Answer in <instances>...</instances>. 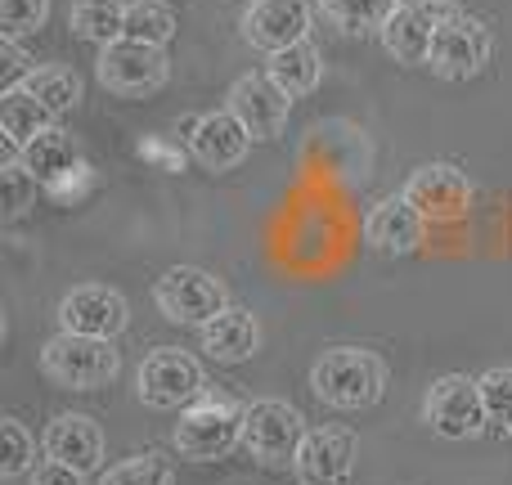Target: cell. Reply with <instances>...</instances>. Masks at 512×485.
<instances>
[{"label": "cell", "instance_id": "12", "mask_svg": "<svg viewBox=\"0 0 512 485\" xmlns=\"http://www.w3.org/2000/svg\"><path fill=\"white\" fill-rule=\"evenodd\" d=\"M131 324V306L117 288H104V283H81L68 297L59 301V328L63 333H81V337H108L113 342L117 333H126Z\"/></svg>", "mask_w": 512, "mask_h": 485}, {"label": "cell", "instance_id": "17", "mask_svg": "<svg viewBox=\"0 0 512 485\" xmlns=\"http://www.w3.org/2000/svg\"><path fill=\"white\" fill-rule=\"evenodd\" d=\"M45 459L68 463L77 472H95L104 463V432H99L95 418L86 414H59L41 436Z\"/></svg>", "mask_w": 512, "mask_h": 485}, {"label": "cell", "instance_id": "31", "mask_svg": "<svg viewBox=\"0 0 512 485\" xmlns=\"http://www.w3.org/2000/svg\"><path fill=\"white\" fill-rule=\"evenodd\" d=\"M36 189H41L36 185V176L18 158H9L5 167H0V194H5V216L9 221H18V216L36 203Z\"/></svg>", "mask_w": 512, "mask_h": 485}, {"label": "cell", "instance_id": "2", "mask_svg": "<svg viewBox=\"0 0 512 485\" xmlns=\"http://www.w3.org/2000/svg\"><path fill=\"white\" fill-rule=\"evenodd\" d=\"M41 373L63 391H99L122 373V351L108 337L63 333L41 346Z\"/></svg>", "mask_w": 512, "mask_h": 485}, {"label": "cell", "instance_id": "19", "mask_svg": "<svg viewBox=\"0 0 512 485\" xmlns=\"http://www.w3.org/2000/svg\"><path fill=\"white\" fill-rule=\"evenodd\" d=\"M198 333H203L207 360H216V364L252 360L256 346H261V324H256V315L252 310H243V306H230L225 315H216L207 328H198Z\"/></svg>", "mask_w": 512, "mask_h": 485}, {"label": "cell", "instance_id": "29", "mask_svg": "<svg viewBox=\"0 0 512 485\" xmlns=\"http://www.w3.org/2000/svg\"><path fill=\"white\" fill-rule=\"evenodd\" d=\"M99 485H171V463L162 459L158 450L135 454V459L108 468V477L99 481Z\"/></svg>", "mask_w": 512, "mask_h": 485}, {"label": "cell", "instance_id": "18", "mask_svg": "<svg viewBox=\"0 0 512 485\" xmlns=\"http://www.w3.org/2000/svg\"><path fill=\"white\" fill-rule=\"evenodd\" d=\"M441 18L445 14H432V9L396 5L387 14V23H382V32H378L382 50H387L396 63H405V68H418V63H427V54H432Z\"/></svg>", "mask_w": 512, "mask_h": 485}, {"label": "cell", "instance_id": "26", "mask_svg": "<svg viewBox=\"0 0 512 485\" xmlns=\"http://www.w3.org/2000/svg\"><path fill=\"white\" fill-rule=\"evenodd\" d=\"M126 36L167 50V41L176 36V14H171V5L167 0H135V5H126Z\"/></svg>", "mask_w": 512, "mask_h": 485}, {"label": "cell", "instance_id": "33", "mask_svg": "<svg viewBox=\"0 0 512 485\" xmlns=\"http://www.w3.org/2000/svg\"><path fill=\"white\" fill-rule=\"evenodd\" d=\"M32 485H86V472L68 468V463H54V459H45L41 468L32 472Z\"/></svg>", "mask_w": 512, "mask_h": 485}, {"label": "cell", "instance_id": "23", "mask_svg": "<svg viewBox=\"0 0 512 485\" xmlns=\"http://www.w3.org/2000/svg\"><path fill=\"white\" fill-rule=\"evenodd\" d=\"M68 23L81 41H95L99 50H104V45L126 36V5L122 0H77Z\"/></svg>", "mask_w": 512, "mask_h": 485}, {"label": "cell", "instance_id": "9", "mask_svg": "<svg viewBox=\"0 0 512 485\" xmlns=\"http://www.w3.org/2000/svg\"><path fill=\"white\" fill-rule=\"evenodd\" d=\"M495 54V36L481 18L472 14H445L441 27H436V41H432V54H427V68L445 81H468L477 77L481 68L490 63Z\"/></svg>", "mask_w": 512, "mask_h": 485}, {"label": "cell", "instance_id": "5", "mask_svg": "<svg viewBox=\"0 0 512 485\" xmlns=\"http://www.w3.org/2000/svg\"><path fill=\"white\" fill-rule=\"evenodd\" d=\"M153 301H158L162 319L185 328H207L216 315L230 310V292L216 274L198 270V265H171L158 283H153Z\"/></svg>", "mask_w": 512, "mask_h": 485}, {"label": "cell", "instance_id": "4", "mask_svg": "<svg viewBox=\"0 0 512 485\" xmlns=\"http://www.w3.org/2000/svg\"><path fill=\"white\" fill-rule=\"evenodd\" d=\"M95 77L108 95L117 99H144V95H158L171 77V63H167V50L162 45H149V41H122L104 45L95 59Z\"/></svg>", "mask_w": 512, "mask_h": 485}, {"label": "cell", "instance_id": "34", "mask_svg": "<svg viewBox=\"0 0 512 485\" xmlns=\"http://www.w3.org/2000/svg\"><path fill=\"white\" fill-rule=\"evenodd\" d=\"M400 5H418V9H432V14H454L459 0H400Z\"/></svg>", "mask_w": 512, "mask_h": 485}, {"label": "cell", "instance_id": "24", "mask_svg": "<svg viewBox=\"0 0 512 485\" xmlns=\"http://www.w3.org/2000/svg\"><path fill=\"white\" fill-rule=\"evenodd\" d=\"M319 14L346 36H369V32H382L387 14L400 5V0H315Z\"/></svg>", "mask_w": 512, "mask_h": 485}, {"label": "cell", "instance_id": "22", "mask_svg": "<svg viewBox=\"0 0 512 485\" xmlns=\"http://www.w3.org/2000/svg\"><path fill=\"white\" fill-rule=\"evenodd\" d=\"M265 72H270L274 86H279L288 99H301L319 86V77H324V54L315 50V41H297V45H288V50L270 54V68Z\"/></svg>", "mask_w": 512, "mask_h": 485}, {"label": "cell", "instance_id": "20", "mask_svg": "<svg viewBox=\"0 0 512 485\" xmlns=\"http://www.w3.org/2000/svg\"><path fill=\"white\" fill-rule=\"evenodd\" d=\"M45 131H54V113L32 95L27 86H14L0 95V135L9 144V158L23 153L32 140H41Z\"/></svg>", "mask_w": 512, "mask_h": 485}, {"label": "cell", "instance_id": "15", "mask_svg": "<svg viewBox=\"0 0 512 485\" xmlns=\"http://www.w3.org/2000/svg\"><path fill=\"white\" fill-rule=\"evenodd\" d=\"M427 225H432V221H427V216L418 212L405 194H396V198H382V203L364 216V243H369L373 252L409 256V252H418V247H423Z\"/></svg>", "mask_w": 512, "mask_h": 485}, {"label": "cell", "instance_id": "7", "mask_svg": "<svg viewBox=\"0 0 512 485\" xmlns=\"http://www.w3.org/2000/svg\"><path fill=\"white\" fill-rule=\"evenodd\" d=\"M423 418L445 441H472V436L490 432L481 382L468 378V373H445V378H436L423 400Z\"/></svg>", "mask_w": 512, "mask_h": 485}, {"label": "cell", "instance_id": "27", "mask_svg": "<svg viewBox=\"0 0 512 485\" xmlns=\"http://www.w3.org/2000/svg\"><path fill=\"white\" fill-rule=\"evenodd\" d=\"M0 477L18 481L27 472H36V436L27 432L18 418H0Z\"/></svg>", "mask_w": 512, "mask_h": 485}, {"label": "cell", "instance_id": "1", "mask_svg": "<svg viewBox=\"0 0 512 485\" xmlns=\"http://www.w3.org/2000/svg\"><path fill=\"white\" fill-rule=\"evenodd\" d=\"M310 391L333 409H369L387 396V364L364 346H333L310 369Z\"/></svg>", "mask_w": 512, "mask_h": 485}, {"label": "cell", "instance_id": "6", "mask_svg": "<svg viewBox=\"0 0 512 485\" xmlns=\"http://www.w3.org/2000/svg\"><path fill=\"white\" fill-rule=\"evenodd\" d=\"M135 391L149 409H189L207 391V369L198 355L180 351V346H158L144 355Z\"/></svg>", "mask_w": 512, "mask_h": 485}, {"label": "cell", "instance_id": "8", "mask_svg": "<svg viewBox=\"0 0 512 485\" xmlns=\"http://www.w3.org/2000/svg\"><path fill=\"white\" fill-rule=\"evenodd\" d=\"M306 432L310 427L301 409H292L288 400H252L243 414V450L265 468H283L297 459Z\"/></svg>", "mask_w": 512, "mask_h": 485}, {"label": "cell", "instance_id": "25", "mask_svg": "<svg viewBox=\"0 0 512 485\" xmlns=\"http://www.w3.org/2000/svg\"><path fill=\"white\" fill-rule=\"evenodd\" d=\"M23 86L32 90L54 117L72 113V108L81 104V77L72 68H63V63H41V68H32Z\"/></svg>", "mask_w": 512, "mask_h": 485}, {"label": "cell", "instance_id": "32", "mask_svg": "<svg viewBox=\"0 0 512 485\" xmlns=\"http://www.w3.org/2000/svg\"><path fill=\"white\" fill-rule=\"evenodd\" d=\"M0 68H5V90H14V86H23L27 81V54L18 50V41H9V36H0Z\"/></svg>", "mask_w": 512, "mask_h": 485}, {"label": "cell", "instance_id": "16", "mask_svg": "<svg viewBox=\"0 0 512 485\" xmlns=\"http://www.w3.org/2000/svg\"><path fill=\"white\" fill-rule=\"evenodd\" d=\"M252 135L230 108H216V113H203L194 122V135H189V153L198 158V167L207 171H230L248 158Z\"/></svg>", "mask_w": 512, "mask_h": 485}, {"label": "cell", "instance_id": "13", "mask_svg": "<svg viewBox=\"0 0 512 485\" xmlns=\"http://www.w3.org/2000/svg\"><path fill=\"white\" fill-rule=\"evenodd\" d=\"M230 108L243 126H248L252 140H279L283 126H288V113H292V99L274 86L270 72H248L230 86Z\"/></svg>", "mask_w": 512, "mask_h": 485}, {"label": "cell", "instance_id": "10", "mask_svg": "<svg viewBox=\"0 0 512 485\" xmlns=\"http://www.w3.org/2000/svg\"><path fill=\"white\" fill-rule=\"evenodd\" d=\"M400 194L427 216V221H463L472 207V180L454 162H423L409 171Z\"/></svg>", "mask_w": 512, "mask_h": 485}, {"label": "cell", "instance_id": "21", "mask_svg": "<svg viewBox=\"0 0 512 485\" xmlns=\"http://www.w3.org/2000/svg\"><path fill=\"white\" fill-rule=\"evenodd\" d=\"M18 162H23V167L36 176V185H45V189H59V185H68L77 171H86V167H81L77 144H72L59 126H54V131H45L41 140L27 144V149L18 153Z\"/></svg>", "mask_w": 512, "mask_h": 485}, {"label": "cell", "instance_id": "14", "mask_svg": "<svg viewBox=\"0 0 512 485\" xmlns=\"http://www.w3.org/2000/svg\"><path fill=\"white\" fill-rule=\"evenodd\" d=\"M315 9L306 0H252L243 9V36L265 54H279L297 41H310Z\"/></svg>", "mask_w": 512, "mask_h": 485}, {"label": "cell", "instance_id": "11", "mask_svg": "<svg viewBox=\"0 0 512 485\" xmlns=\"http://www.w3.org/2000/svg\"><path fill=\"white\" fill-rule=\"evenodd\" d=\"M355 459H360V441L346 427H310L301 441L292 472L301 485H346L355 477Z\"/></svg>", "mask_w": 512, "mask_h": 485}, {"label": "cell", "instance_id": "3", "mask_svg": "<svg viewBox=\"0 0 512 485\" xmlns=\"http://www.w3.org/2000/svg\"><path fill=\"white\" fill-rule=\"evenodd\" d=\"M243 414L234 400L225 396H198L189 409H180L176 423V450L189 463H212L225 459L230 450L243 445Z\"/></svg>", "mask_w": 512, "mask_h": 485}, {"label": "cell", "instance_id": "30", "mask_svg": "<svg viewBox=\"0 0 512 485\" xmlns=\"http://www.w3.org/2000/svg\"><path fill=\"white\" fill-rule=\"evenodd\" d=\"M45 18H50V0H0V36L9 41L41 32Z\"/></svg>", "mask_w": 512, "mask_h": 485}, {"label": "cell", "instance_id": "28", "mask_svg": "<svg viewBox=\"0 0 512 485\" xmlns=\"http://www.w3.org/2000/svg\"><path fill=\"white\" fill-rule=\"evenodd\" d=\"M481 400H486V418L495 436H512V369L481 373Z\"/></svg>", "mask_w": 512, "mask_h": 485}]
</instances>
